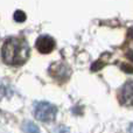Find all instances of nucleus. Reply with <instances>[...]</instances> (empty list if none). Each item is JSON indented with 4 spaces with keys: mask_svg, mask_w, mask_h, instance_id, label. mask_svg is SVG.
I'll return each mask as SVG.
<instances>
[{
    "mask_svg": "<svg viewBox=\"0 0 133 133\" xmlns=\"http://www.w3.org/2000/svg\"><path fill=\"white\" fill-rule=\"evenodd\" d=\"M30 49L27 41L21 37H8L1 48V58L6 64L21 65L28 60Z\"/></svg>",
    "mask_w": 133,
    "mask_h": 133,
    "instance_id": "nucleus-1",
    "label": "nucleus"
},
{
    "mask_svg": "<svg viewBox=\"0 0 133 133\" xmlns=\"http://www.w3.org/2000/svg\"><path fill=\"white\" fill-rule=\"evenodd\" d=\"M56 113H57L56 106L47 102H40L35 106V118L40 122H53L56 117Z\"/></svg>",
    "mask_w": 133,
    "mask_h": 133,
    "instance_id": "nucleus-2",
    "label": "nucleus"
},
{
    "mask_svg": "<svg viewBox=\"0 0 133 133\" xmlns=\"http://www.w3.org/2000/svg\"><path fill=\"white\" fill-rule=\"evenodd\" d=\"M56 43L55 40L49 35H41L36 40V48L41 54H49L54 50Z\"/></svg>",
    "mask_w": 133,
    "mask_h": 133,
    "instance_id": "nucleus-3",
    "label": "nucleus"
},
{
    "mask_svg": "<svg viewBox=\"0 0 133 133\" xmlns=\"http://www.w3.org/2000/svg\"><path fill=\"white\" fill-rule=\"evenodd\" d=\"M119 99L122 104L131 106V104H132V81H129L123 87V89L120 90Z\"/></svg>",
    "mask_w": 133,
    "mask_h": 133,
    "instance_id": "nucleus-4",
    "label": "nucleus"
},
{
    "mask_svg": "<svg viewBox=\"0 0 133 133\" xmlns=\"http://www.w3.org/2000/svg\"><path fill=\"white\" fill-rule=\"evenodd\" d=\"M22 129L26 133H40V129L37 125H35L32 122H25L22 125Z\"/></svg>",
    "mask_w": 133,
    "mask_h": 133,
    "instance_id": "nucleus-5",
    "label": "nucleus"
},
{
    "mask_svg": "<svg viewBox=\"0 0 133 133\" xmlns=\"http://www.w3.org/2000/svg\"><path fill=\"white\" fill-rule=\"evenodd\" d=\"M26 13L22 11H20V9H18V11H15V13H14L13 15V19L16 21V22H23V21H26Z\"/></svg>",
    "mask_w": 133,
    "mask_h": 133,
    "instance_id": "nucleus-6",
    "label": "nucleus"
},
{
    "mask_svg": "<svg viewBox=\"0 0 133 133\" xmlns=\"http://www.w3.org/2000/svg\"><path fill=\"white\" fill-rule=\"evenodd\" d=\"M55 133H69V130L66 129V127H64V126H60V127L56 129Z\"/></svg>",
    "mask_w": 133,
    "mask_h": 133,
    "instance_id": "nucleus-7",
    "label": "nucleus"
}]
</instances>
